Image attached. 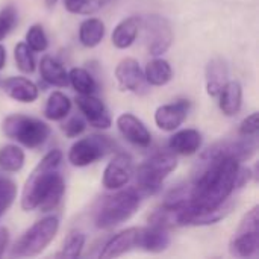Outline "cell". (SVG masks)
<instances>
[{
	"label": "cell",
	"instance_id": "6da1fadb",
	"mask_svg": "<svg viewBox=\"0 0 259 259\" xmlns=\"http://www.w3.org/2000/svg\"><path fill=\"white\" fill-rule=\"evenodd\" d=\"M238 170L240 162L234 158L200 161L196 181L188 190V200L182 214L181 226H187V220L193 214L222 208L237 188Z\"/></svg>",
	"mask_w": 259,
	"mask_h": 259
},
{
	"label": "cell",
	"instance_id": "7a4b0ae2",
	"mask_svg": "<svg viewBox=\"0 0 259 259\" xmlns=\"http://www.w3.org/2000/svg\"><path fill=\"white\" fill-rule=\"evenodd\" d=\"M62 162V152L52 150L38 162V165L32 170L29 178L26 179L23 193H21V209L33 211L38 208L41 199L49 191L55 179L59 176V165Z\"/></svg>",
	"mask_w": 259,
	"mask_h": 259
},
{
	"label": "cell",
	"instance_id": "3957f363",
	"mask_svg": "<svg viewBox=\"0 0 259 259\" xmlns=\"http://www.w3.org/2000/svg\"><path fill=\"white\" fill-rule=\"evenodd\" d=\"M178 168V158L173 152H162L146 159L135 171V190L140 194H155L162 182Z\"/></svg>",
	"mask_w": 259,
	"mask_h": 259
},
{
	"label": "cell",
	"instance_id": "277c9868",
	"mask_svg": "<svg viewBox=\"0 0 259 259\" xmlns=\"http://www.w3.org/2000/svg\"><path fill=\"white\" fill-rule=\"evenodd\" d=\"M140 193L135 188L118 191L106 197L97 211L96 226L99 229H112L132 219L140 208Z\"/></svg>",
	"mask_w": 259,
	"mask_h": 259
},
{
	"label": "cell",
	"instance_id": "5b68a950",
	"mask_svg": "<svg viewBox=\"0 0 259 259\" xmlns=\"http://www.w3.org/2000/svg\"><path fill=\"white\" fill-rule=\"evenodd\" d=\"M2 132L6 138L29 149L41 147L50 137V127L33 117L11 114L2 121Z\"/></svg>",
	"mask_w": 259,
	"mask_h": 259
},
{
	"label": "cell",
	"instance_id": "8992f818",
	"mask_svg": "<svg viewBox=\"0 0 259 259\" xmlns=\"http://www.w3.org/2000/svg\"><path fill=\"white\" fill-rule=\"evenodd\" d=\"M59 231V219L49 215L33 223L14 244L11 255L20 258L38 256L55 240Z\"/></svg>",
	"mask_w": 259,
	"mask_h": 259
},
{
	"label": "cell",
	"instance_id": "52a82bcc",
	"mask_svg": "<svg viewBox=\"0 0 259 259\" xmlns=\"http://www.w3.org/2000/svg\"><path fill=\"white\" fill-rule=\"evenodd\" d=\"M259 250V208L244 214L229 243V252L237 258H252Z\"/></svg>",
	"mask_w": 259,
	"mask_h": 259
},
{
	"label": "cell",
	"instance_id": "ba28073f",
	"mask_svg": "<svg viewBox=\"0 0 259 259\" xmlns=\"http://www.w3.org/2000/svg\"><path fill=\"white\" fill-rule=\"evenodd\" d=\"M114 149V143L105 135H90L77 140L68 150V162L73 167H88Z\"/></svg>",
	"mask_w": 259,
	"mask_h": 259
},
{
	"label": "cell",
	"instance_id": "9c48e42d",
	"mask_svg": "<svg viewBox=\"0 0 259 259\" xmlns=\"http://www.w3.org/2000/svg\"><path fill=\"white\" fill-rule=\"evenodd\" d=\"M140 26L143 27L144 41L147 50L153 56L164 55L173 42V30L170 21L161 15H144L140 18Z\"/></svg>",
	"mask_w": 259,
	"mask_h": 259
},
{
	"label": "cell",
	"instance_id": "30bf717a",
	"mask_svg": "<svg viewBox=\"0 0 259 259\" xmlns=\"http://www.w3.org/2000/svg\"><path fill=\"white\" fill-rule=\"evenodd\" d=\"M256 138L258 137L240 135L238 140H226V141L215 143L212 147L205 150L200 161H208L214 158H234L240 164L244 161H249L256 153V149H258Z\"/></svg>",
	"mask_w": 259,
	"mask_h": 259
},
{
	"label": "cell",
	"instance_id": "8fae6325",
	"mask_svg": "<svg viewBox=\"0 0 259 259\" xmlns=\"http://www.w3.org/2000/svg\"><path fill=\"white\" fill-rule=\"evenodd\" d=\"M134 176V161L127 153H117L105 167L102 184L106 190H120Z\"/></svg>",
	"mask_w": 259,
	"mask_h": 259
},
{
	"label": "cell",
	"instance_id": "7c38bea8",
	"mask_svg": "<svg viewBox=\"0 0 259 259\" xmlns=\"http://www.w3.org/2000/svg\"><path fill=\"white\" fill-rule=\"evenodd\" d=\"M115 79L118 82V87L123 91L140 94V93H144L147 90L144 71L141 70L138 61L134 58H124L117 64Z\"/></svg>",
	"mask_w": 259,
	"mask_h": 259
},
{
	"label": "cell",
	"instance_id": "4fadbf2b",
	"mask_svg": "<svg viewBox=\"0 0 259 259\" xmlns=\"http://www.w3.org/2000/svg\"><path fill=\"white\" fill-rule=\"evenodd\" d=\"M76 105L82 114V117L97 129H108L112 123L111 114L106 105L97 99L94 94H79L76 97Z\"/></svg>",
	"mask_w": 259,
	"mask_h": 259
},
{
	"label": "cell",
	"instance_id": "5bb4252c",
	"mask_svg": "<svg viewBox=\"0 0 259 259\" xmlns=\"http://www.w3.org/2000/svg\"><path fill=\"white\" fill-rule=\"evenodd\" d=\"M190 108H191V105L185 99L176 100L173 103L161 105L155 111V123L161 131L175 132L187 120Z\"/></svg>",
	"mask_w": 259,
	"mask_h": 259
},
{
	"label": "cell",
	"instance_id": "9a60e30c",
	"mask_svg": "<svg viewBox=\"0 0 259 259\" xmlns=\"http://www.w3.org/2000/svg\"><path fill=\"white\" fill-rule=\"evenodd\" d=\"M117 127L123 138H126L131 144L138 147H149L152 143V134L146 127V124L131 112H124L117 118Z\"/></svg>",
	"mask_w": 259,
	"mask_h": 259
},
{
	"label": "cell",
	"instance_id": "2e32d148",
	"mask_svg": "<svg viewBox=\"0 0 259 259\" xmlns=\"http://www.w3.org/2000/svg\"><path fill=\"white\" fill-rule=\"evenodd\" d=\"M170 241L171 240H170V234L167 228L149 223L147 228H140L135 249L144 250L149 253H161L168 249Z\"/></svg>",
	"mask_w": 259,
	"mask_h": 259
},
{
	"label": "cell",
	"instance_id": "e0dca14e",
	"mask_svg": "<svg viewBox=\"0 0 259 259\" xmlns=\"http://www.w3.org/2000/svg\"><path fill=\"white\" fill-rule=\"evenodd\" d=\"M0 88L5 91L6 96L21 103H33L39 94L38 87L23 76H12L0 80Z\"/></svg>",
	"mask_w": 259,
	"mask_h": 259
},
{
	"label": "cell",
	"instance_id": "ac0fdd59",
	"mask_svg": "<svg viewBox=\"0 0 259 259\" xmlns=\"http://www.w3.org/2000/svg\"><path fill=\"white\" fill-rule=\"evenodd\" d=\"M138 231L140 228H129L124 229L121 232H118L117 235L111 237L106 244L103 246V250L100 252V258L109 259L121 256L127 252H131L132 249L137 247V237H138Z\"/></svg>",
	"mask_w": 259,
	"mask_h": 259
},
{
	"label": "cell",
	"instance_id": "d6986e66",
	"mask_svg": "<svg viewBox=\"0 0 259 259\" xmlns=\"http://www.w3.org/2000/svg\"><path fill=\"white\" fill-rule=\"evenodd\" d=\"M202 146V134L197 129H182L175 132L168 140V149L175 155L191 156Z\"/></svg>",
	"mask_w": 259,
	"mask_h": 259
},
{
	"label": "cell",
	"instance_id": "ffe728a7",
	"mask_svg": "<svg viewBox=\"0 0 259 259\" xmlns=\"http://www.w3.org/2000/svg\"><path fill=\"white\" fill-rule=\"evenodd\" d=\"M205 82H206V93L211 97H217L222 88L228 82V65L222 58L215 56L206 64Z\"/></svg>",
	"mask_w": 259,
	"mask_h": 259
},
{
	"label": "cell",
	"instance_id": "44dd1931",
	"mask_svg": "<svg viewBox=\"0 0 259 259\" xmlns=\"http://www.w3.org/2000/svg\"><path fill=\"white\" fill-rule=\"evenodd\" d=\"M140 29H141L140 17H127V18L121 20L112 32V36H111L112 46L120 50L129 49L135 42Z\"/></svg>",
	"mask_w": 259,
	"mask_h": 259
},
{
	"label": "cell",
	"instance_id": "7402d4cb",
	"mask_svg": "<svg viewBox=\"0 0 259 259\" xmlns=\"http://www.w3.org/2000/svg\"><path fill=\"white\" fill-rule=\"evenodd\" d=\"M220 109L225 115L232 117L240 112L243 105V87L237 80H228L220 91Z\"/></svg>",
	"mask_w": 259,
	"mask_h": 259
},
{
	"label": "cell",
	"instance_id": "603a6c76",
	"mask_svg": "<svg viewBox=\"0 0 259 259\" xmlns=\"http://www.w3.org/2000/svg\"><path fill=\"white\" fill-rule=\"evenodd\" d=\"M39 74L52 87L64 88L68 85V71L53 56H44L39 62Z\"/></svg>",
	"mask_w": 259,
	"mask_h": 259
},
{
	"label": "cell",
	"instance_id": "cb8c5ba5",
	"mask_svg": "<svg viewBox=\"0 0 259 259\" xmlns=\"http://www.w3.org/2000/svg\"><path fill=\"white\" fill-rule=\"evenodd\" d=\"M105 36V23L99 18H87L79 26V41L82 46L93 49L97 47Z\"/></svg>",
	"mask_w": 259,
	"mask_h": 259
},
{
	"label": "cell",
	"instance_id": "d4e9b609",
	"mask_svg": "<svg viewBox=\"0 0 259 259\" xmlns=\"http://www.w3.org/2000/svg\"><path fill=\"white\" fill-rule=\"evenodd\" d=\"M144 77L146 82L149 85L153 87H164L167 85L171 77H173V70L171 65L168 64V61L162 59V58H155L153 61H150L146 65L144 70Z\"/></svg>",
	"mask_w": 259,
	"mask_h": 259
},
{
	"label": "cell",
	"instance_id": "484cf974",
	"mask_svg": "<svg viewBox=\"0 0 259 259\" xmlns=\"http://www.w3.org/2000/svg\"><path fill=\"white\" fill-rule=\"evenodd\" d=\"M70 111H71L70 99L61 91H53L47 99L44 108V117L52 121H61L70 114Z\"/></svg>",
	"mask_w": 259,
	"mask_h": 259
},
{
	"label": "cell",
	"instance_id": "4316f807",
	"mask_svg": "<svg viewBox=\"0 0 259 259\" xmlns=\"http://www.w3.org/2000/svg\"><path fill=\"white\" fill-rule=\"evenodd\" d=\"M68 83L77 94H94L97 91V83L91 73L80 67H74L68 71Z\"/></svg>",
	"mask_w": 259,
	"mask_h": 259
},
{
	"label": "cell",
	"instance_id": "83f0119b",
	"mask_svg": "<svg viewBox=\"0 0 259 259\" xmlns=\"http://www.w3.org/2000/svg\"><path fill=\"white\" fill-rule=\"evenodd\" d=\"M24 165V152L14 144L0 149V168L6 173H17Z\"/></svg>",
	"mask_w": 259,
	"mask_h": 259
},
{
	"label": "cell",
	"instance_id": "f1b7e54d",
	"mask_svg": "<svg viewBox=\"0 0 259 259\" xmlns=\"http://www.w3.org/2000/svg\"><path fill=\"white\" fill-rule=\"evenodd\" d=\"M64 193H65V182H64L62 176L59 175L55 179V182L52 184V187L49 188V191L41 199V202L38 205V209L41 212H50V211L56 209L58 205L61 203L62 197H64Z\"/></svg>",
	"mask_w": 259,
	"mask_h": 259
},
{
	"label": "cell",
	"instance_id": "f546056e",
	"mask_svg": "<svg viewBox=\"0 0 259 259\" xmlns=\"http://www.w3.org/2000/svg\"><path fill=\"white\" fill-rule=\"evenodd\" d=\"M14 59L17 64V68L21 73L30 74L35 71L36 67V61L33 56V52L30 50V47L26 42H18L14 49Z\"/></svg>",
	"mask_w": 259,
	"mask_h": 259
},
{
	"label": "cell",
	"instance_id": "4dcf8cb0",
	"mask_svg": "<svg viewBox=\"0 0 259 259\" xmlns=\"http://www.w3.org/2000/svg\"><path fill=\"white\" fill-rule=\"evenodd\" d=\"M85 235L82 232H71L62 244L61 252L56 255L58 258H79L82 255V250L85 247Z\"/></svg>",
	"mask_w": 259,
	"mask_h": 259
},
{
	"label": "cell",
	"instance_id": "1f68e13d",
	"mask_svg": "<svg viewBox=\"0 0 259 259\" xmlns=\"http://www.w3.org/2000/svg\"><path fill=\"white\" fill-rule=\"evenodd\" d=\"M24 42L30 47L32 52H46L49 47V38L44 32V27L41 24H32L26 32Z\"/></svg>",
	"mask_w": 259,
	"mask_h": 259
},
{
	"label": "cell",
	"instance_id": "d6a6232c",
	"mask_svg": "<svg viewBox=\"0 0 259 259\" xmlns=\"http://www.w3.org/2000/svg\"><path fill=\"white\" fill-rule=\"evenodd\" d=\"M17 197V185L8 179L0 176V217L9 209Z\"/></svg>",
	"mask_w": 259,
	"mask_h": 259
},
{
	"label": "cell",
	"instance_id": "836d02e7",
	"mask_svg": "<svg viewBox=\"0 0 259 259\" xmlns=\"http://www.w3.org/2000/svg\"><path fill=\"white\" fill-rule=\"evenodd\" d=\"M17 20H18V14L12 5L5 6L0 11V41L5 39L12 32V29L17 24Z\"/></svg>",
	"mask_w": 259,
	"mask_h": 259
},
{
	"label": "cell",
	"instance_id": "e575fe53",
	"mask_svg": "<svg viewBox=\"0 0 259 259\" xmlns=\"http://www.w3.org/2000/svg\"><path fill=\"white\" fill-rule=\"evenodd\" d=\"M100 6L99 0H64V8L71 14H93Z\"/></svg>",
	"mask_w": 259,
	"mask_h": 259
},
{
	"label": "cell",
	"instance_id": "d590c367",
	"mask_svg": "<svg viewBox=\"0 0 259 259\" xmlns=\"http://www.w3.org/2000/svg\"><path fill=\"white\" fill-rule=\"evenodd\" d=\"M85 127H87V123H85L83 117H80V115H74L62 124V131L68 138L79 137L80 134H83Z\"/></svg>",
	"mask_w": 259,
	"mask_h": 259
},
{
	"label": "cell",
	"instance_id": "8d00e7d4",
	"mask_svg": "<svg viewBox=\"0 0 259 259\" xmlns=\"http://www.w3.org/2000/svg\"><path fill=\"white\" fill-rule=\"evenodd\" d=\"M259 117L258 112H252L247 115L240 124V135L241 137H258Z\"/></svg>",
	"mask_w": 259,
	"mask_h": 259
},
{
	"label": "cell",
	"instance_id": "74e56055",
	"mask_svg": "<svg viewBox=\"0 0 259 259\" xmlns=\"http://www.w3.org/2000/svg\"><path fill=\"white\" fill-rule=\"evenodd\" d=\"M8 244H9V231L6 228H0V258L5 255Z\"/></svg>",
	"mask_w": 259,
	"mask_h": 259
},
{
	"label": "cell",
	"instance_id": "f35d334b",
	"mask_svg": "<svg viewBox=\"0 0 259 259\" xmlns=\"http://www.w3.org/2000/svg\"><path fill=\"white\" fill-rule=\"evenodd\" d=\"M5 62H6V49L0 44V70H3Z\"/></svg>",
	"mask_w": 259,
	"mask_h": 259
},
{
	"label": "cell",
	"instance_id": "ab89813d",
	"mask_svg": "<svg viewBox=\"0 0 259 259\" xmlns=\"http://www.w3.org/2000/svg\"><path fill=\"white\" fill-rule=\"evenodd\" d=\"M56 2H58V0H46V5H47L49 8H52V6L56 5Z\"/></svg>",
	"mask_w": 259,
	"mask_h": 259
}]
</instances>
